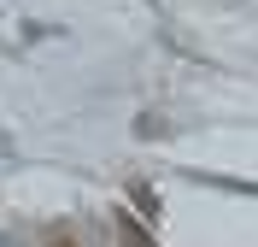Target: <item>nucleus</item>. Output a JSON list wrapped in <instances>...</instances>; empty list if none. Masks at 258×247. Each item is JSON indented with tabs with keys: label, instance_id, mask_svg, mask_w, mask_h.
I'll list each match as a JSON object with an SVG mask.
<instances>
[{
	"label": "nucleus",
	"instance_id": "f257e3e1",
	"mask_svg": "<svg viewBox=\"0 0 258 247\" xmlns=\"http://www.w3.org/2000/svg\"><path fill=\"white\" fill-rule=\"evenodd\" d=\"M117 235H123V247H159V241H153V235L141 230V218H129V212L117 218Z\"/></svg>",
	"mask_w": 258,
	"mask_h": 247
},
{
	"label": "nucleus",
	"instance_id": "7ed1b4c3",
	"mask_svg": "<svg viewBox=\"0 0 258 247\" xmlns=\"http://www.w3.org/2000/svg\"><path fill=\"white\" fill-rule=\"evenodd\" d=\"M47 247H77V235L71 230H47Z\"/></svg>",
	"mask_w": 258,
	"mask_h": 247
},
{
	"label": "nucleus",
	"instance_id": "f03ea898",
	"mask_svg": "<svg viewBox=\"0 0 258 247\" xmlns=\"http://www.w3.org/2000/svg\"><path fill=\"white\" fill-rule=\"evenodd\" d=\"M164 130H170L164 118H135V135H141V141H147V135H164Z\"/></svg>",
	"mask_w": 258,
	"mask_h": 247
}]
</instances>
